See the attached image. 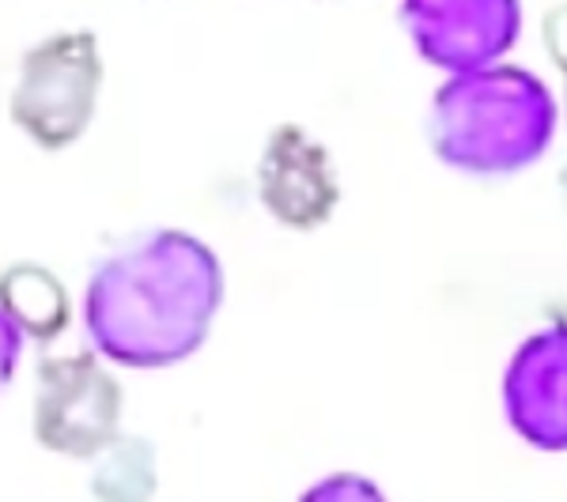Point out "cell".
I'll list each match as a JSON object with an SVG mask.
<instances>
[{"instance_id": "1", "label": "cell", "mask_w": 567, "mask_h": 502, "mask_svg": "<svg viewBox=\"0 0 567 502\" xmlns=\"http://www.w3.org/2000/svg\"><path fill=\"white\" fill-rule=\"evenodd\" d=\"M219 303L224 269L216 253L186 231H152L91 272L84 328L99 355L155 370L205 344Z\"/></svg>"}, {"instance_id": "2", "label": "cell", "mask_w": 567, "mask_h": 502, "mask_svg": "<svg viewBox=\"0 0 567 502\" xmlns=\"http://www.w3.org/2000/svg\"><path fill=\"white\" fill-rule=\"evenodd\" d=\"M553 129V91L515 65L454 72L432 98V151L465 175H515L542 159Z\"/></svg>"}, {"instance_id": "3", "label": "cell", "mask_w": 567, "mask_h": 502, "mask_svg": "<svg viewBox=\"0 0 567 502\" xmlns=\"http://www.w3.org/2000/svg\"><path fill=\"white\" fill-rule=\"evenodd\" d=\"M103 87V57L91 31L53 34L23 53L20 84L12 91V122L42 151L76 144L95 117Z\"/></svg>"}, {"instance_id": "4", "label": "cell", "mask_w": 567, "mask_h": 502, "mask_svg": "<svg viewBox=\"0 0 567 502\" xmlns=\"http://www.w3.org/2000/svg\"><path fill=\"white\" fill-rule=\"evenodd\" d=\"M122 389L99 367L95 352L39 363L34 438L65 458H95L117 442Z\"/></svg>"}, {"instance_id": "5", "label": "cell", "mask_w": 567, "mask_h": 502, "mask_svg": "<svg viewBox=\"0 0 567 502\" xmlns=\"http://www.w3.org/2000/svg\"><path fill=\"white\" fill-rule=\"evenodd\" d=\"M401 23L424 61L446 72L488 69L523 31L518 0H401Z\"/></svg>"}, {"instance_id": "6", "label": "cell", "mask_w": 567, "mask_h": 502, "mask_svg": "<svg viewBox=\"0 0 567 502\" xmlns=\"http://www.w3.org/2000/svg\"><path fill=\"white\" fill-rule=\"evenodd\" d=\"M503 408L515 435L545 453H567V322L526 336L503 374Z\"/></svg>"}, {"instance_id": "7", "label": "cell", "mask_w": 567, "mask_h": 502, "mask_svg": "<svg viewBox=\"0 0 567 502\" xmlns=\"http://www.w3.org/2000/svg\"><path fill=\"white\" fill-rule=\"evenodd\" d=\"M258 197L288 231H315L341 200L333 159L299 125H277L258 159Z\"/></svg>"}, {"instance_id": "8", "label": "cell", "mask_w": 567, "mask_h": 502, "mask_svg": "<svg viewBox=\"0 0 567 502\" xmlns=\"http://www.w3.org/2000/svg\"><path fill=\"white\" fill-rule=\"evenodd\" d=\"M4 317L8 325H20L34 341L50 344L69 322V299L45 269L16 264L4 272Z\"/></svg>"}, {"instance_id": "9", "label": "cell", "mask_w": 567, "mask_h": 502, "mask_svg": "<svg viewBox=\"0 0 567 502\" xmlns=\"http://www.w3.org/2000/svg\"><path fill=\"white\" fill-rule=\"evenodd\" d=\"M542 34H545V50H548V57H553V65L567 76V4L548 8Z\"/></svg>"}, {"instance_id": "10", "label": "cell", "mask_w": 567, "mask_h": 502, "mask_svg": "<svg viewBox=\"0 0 567 502\" xmlns=\"http://www.w3.org/2000/svg\"><path fill=\"white\" fill-rule=\"evenodd\" d=\"M560 186H564V197H567V170H564V175H560Z\"/></svg>"}]
</instances>
